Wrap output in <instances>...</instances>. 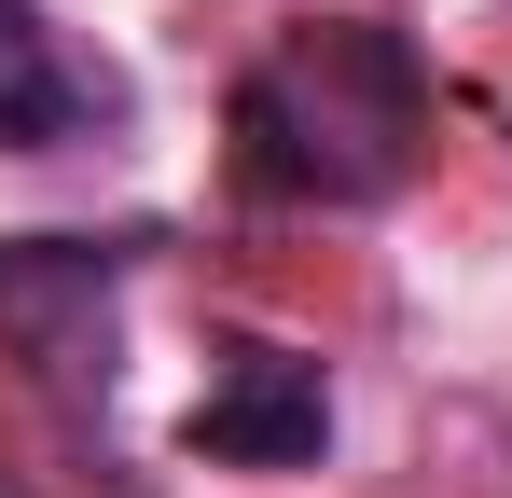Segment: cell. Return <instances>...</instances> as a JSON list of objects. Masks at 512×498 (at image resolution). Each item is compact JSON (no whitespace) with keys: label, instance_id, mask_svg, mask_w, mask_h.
<instances>
[{"label":"cell","instance_id":"obj_3","mask_svg":"<svg viewBox=\"0 0 512 498\" xmlns=\"http://www.w3.org/2000/svg\"><path fill=\"white\" fill-rule=\"evenodd\" d=\"M97 305H111V249H84V236H0V332H14L28 360H56Z\"/></svg>","mask_w":512,"mask_h":498},{"label":"cell","instance_id":"obj_1","mask_svg":"<svg viewBox=\"0 0 512 498\" xmlns=\"http://www.w3.org/2000/svg\"><path fill=\"white\" fill-rule=\"evenodd\" d=\"M416 139V56L388 28H319L305 56L250 83V166L305 194H374Z\"/></svg>","mask_w":512,"mask_h":498},{"label":"cell","instance_id":"obj_2","mask_svg":"<svg viewBox=\"0 0 512 498\" xmlns=\"http://www.w3.org/2000/svg\"><path fill=\"white\" fill-rule=\"evenodd\" d=\"M319 443H333V388L291 346H236L208 374V402H194V457H222V471H291Z\"/></svg>","mask_w":512,"mask_h":498},{"label":"cell","instance_id":"obj_4","mask_svg":"<svg viewBox=\"0 0 512 498\" xmlns=\"http://www.w3.org/2000/svg\"><path fill=\"white\" fill-rule=\"evenodd\" d=\"M70 125H84V83L56 56L42 0H0V153H56Z\"/></svg>","mask_w":512,"mask_h":498}]
</instances>
